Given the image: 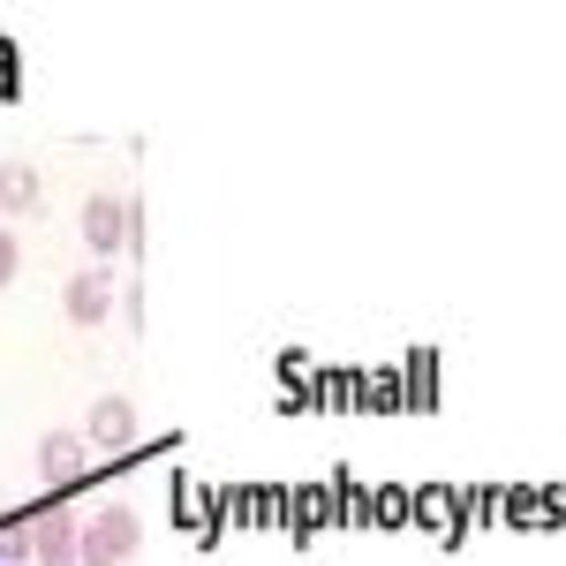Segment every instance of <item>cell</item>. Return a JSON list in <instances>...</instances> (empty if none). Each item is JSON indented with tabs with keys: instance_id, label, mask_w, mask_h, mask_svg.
Listing matches in <instances>:
<instances>
[{
	"instance_id": "1",
	"label": "cell",
	"mask_w": 566,
	"mask_h": 566,
	"mask_svg": "<svg viewBox=\"0 0 566 566\" xmlns=\"http://www.w3.org/2000/svg\"><path fill=\"white\" fill-rule=\"evenodd\" d=\"M144 544V522L136 506H98L84 528H76V566H122Z\"/></svg>"
},
{
	"instance_id": "2",
	"label": "cell",
	"mask_w": 566,
	"mask_h": 566,
	"mask_svg": "<svg viewBox=\"0 0 566 566\" xmlns=\"http://www.w3.org/2000/svg\"><path fill=\"white\" fill-rule=\"evenodd\" d=\"M23 528H31V559L39 566H76V528H84V514L45 506V514H23Z\"/></svg>"
},
{
	"instance_id": "3",
	"label": "cell",
	"mask_w": 566,
	"mask_h": 566,
	"mask_svg": "<svg viewBox=\"0 0 566 566\" xmlns=\"http://www.w3.org/2000/svg\"><path fill=\"white\" fill-rule=\"evenodd\" d=\"M84 242L98 250V258H106V250H129V242H136V212L114 197V189H98V197L84 205Z\"/></svg>"
},
{
	"instance_id": "4",
	"label": "cell",
	"mask_w": 566,
	"mask_h": 566,
	"mask_svg": "<svg viewBox=\"0 0 566 566\" xmlns=\"http://www.w3.org/2000/svg\"><path fill=\"white\" fill-rule=\"evenodd\" d=\"M84 446H98V453H122V446H136V400H122V392H98V400H91Z\"/></svg>"
},
{
	"instance_id": "5",
	"label": "cell",
	"mask_w": 566,
	"mask_h": 566,
	"mask_svg": "<svg viewBox=\"0 0 566 566\" xmlns=\"http://www.w3.org/2000/svg\"><path fill=\"white\" fill-rule=\"evenodd\" d=\"M61 310H69V325H98L106 310H114V280L84 264V272H69V287H61Z\"/></svg>"
},
{
	"instance_id": "6",
	"label": "cell",
	"mask_w": 566,
	"mask_h": 566,
	"mask_svg": "<svg viewBox=\"0 0 566 566\" xmlns=\"http://www.w3.org/2000/svg\"><path fill=\"white\" fill-rule=\"evenodd\" d=\"M84 469H91V446L76 431H45L39 438V476L45 483H76Z\"/></svg>"
},
{
	"instance_id": "7",
	"label": "cell",
	"mask_w": 566,
	"mask_h": 566,
	"mask_svg": "<svg viewBox=\"0 0 566 566\" xmlns=\"http://www.w3.org/2000/svg\"><path fill=\"white\" fill-rule=\"evenodd\" d=\"M39 197H45V181H39V167H0V212H39Z\"/></svg>"
},
{
	"instance_id": "8",
	"label": "cell",
	"mask_w": 566,
	"mask_h": 566,
	"mask_svg": "<svg viewBox=\"0 0 566 566\" xmlns=\"http://www.w3.org/2000/svg\"><path fill=\"white\" fill-rule=\"evenodd\" d=\"M0 566H31V528H23V522L0 528Z\"/></svg>"
},
{
	"instance_id": "9",
	"label": "cell",
	"mask_w": 566,
	"mask_h": 566,
	"mask_svg": "<svg viewBox=\"0 0 566 566\" xmlns=\"http://www.w3.org/2000/svg\"><path fill=\"white\" fill-rule=\"evenodd\" d=\"M15 264H23V250H15V234H8V227H0V287H8V280H15Z\"/></svg>"
},
{
	"instance_id": "10",
	"label": "cell",
	"mask_w": 566,
	"mask_h": 566,
	"mask_svg": "<svg viewBox=\"0 0 566 566\" xmlns=\"http://www.w3.org/2000/svg\"><path fill=\"white\" fill-rule=\"evenodd\" d=\"M0 98H15V53L0 45Z\"/></svg>"
}]
</instances>
